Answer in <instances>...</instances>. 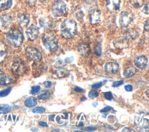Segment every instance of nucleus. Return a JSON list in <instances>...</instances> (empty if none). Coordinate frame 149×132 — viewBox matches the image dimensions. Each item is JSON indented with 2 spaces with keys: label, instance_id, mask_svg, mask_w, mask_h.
I'll return each instance as SVG.
<instances>
[{
  "label": "nucleus",
  "instance_id": "f257e3e1",
  "mask_svg": "<svg viewBox=\"0 0 149 132\" xmlns=\"http://www.w3.org/2000/svg\"><path fill=\"white\" fill-rule=\"evenodd\" d=\"M77 23L73 20L68 19L65 20L60 27V33L63 38H69L73 37L77 33Z\"/></svg>",
  "mask_w": 149,
  "mask_h": 132
},
{
  "label": "nucleus",
  "instance_id": "f03ea898",
  "mask_svg": "<svg viewBox=\"0 0 149 132\" xmlns=\"http://www.w3.org/2000/svg\"><path fill=\"white\" fill-rule=\"evenodd\" d=\"M6 38L10 45L13 47L18 48L23 43V35L19 29L12 28L7 32Z\"/></svg>",
  "mask_w": 149,
  "mask_h": 132
},
{
  "label": "nucleus",
  "instance_id": "7ed1b4c3",
  "mask_svg": "<svg viewBox=\"0 0 149 132\" xmlns=\"http://www.w3.org/2000/svg\"><path fill=\"white\" fill-rule=\"evenodd\" d=\"M42 41L45 48L51 52L56 51L58 48V41L55 36L51 33H45L42 37Z\"/></svg>",
  "mask_w": 149,
  "mask_h": 132
},
{
  "label": "nucleus",
  "instance_id": "20e7f679",
  "mask_svg": "<svg viewBox=\"0 0 149 132\" xmlns=\"http://www.w3.org/2000/svg\"><path fill=\"white\" fill-rule=\"evenodd\" d=\"M67 12V6L65 2L61 0L56 1L52 8L51 13L54 17H59L65 15Z\"/></svg>",
  "mask_w": 149,
  "mask_h": 132
},
{
  "label": "nucleus",
  "instance_id": "39448f33",
  "mask_svg": "<svg viewBox=\"0 0 149 132\" xmlns=\"http://www.w3.org/2000/svg\"><path fill=\"white\" fill-rule=\"evenodd\" d=\"M11 70L13 73L16 75H23L26 70V67L24 62L20 59H15L11 66Z\"/></svg>",
  "mask_w": 149,
  "mask_h": 132
},
{
  "label": "nucleus",
  "instance_id": "423d86ee",
  "mask_svg": "<svg viewBox=\"0 0 149 132\" xmlns=\"http://www.w3.org/2000/svg\"><path fill=\"white\" fill-rule=\"evenodd\" d=\"M26 54L29 58L34 62H39L42 59V53L41 52L34 47H27L26 49Z\"/></svg>",
  "mask_w": 149,
  "mask_h": 132
},
{
  "label": "nucleus",
  "instance_id": "0eeeda50",
  "mask_svg": "<svg viewBox=\"0 0 149 132\" xmlns=\"http://www.w3.org/2000/svg\"><path fill=\"white\" fill-rule=\"evenodd\" d=\"M133 15L129 11H122L119 17V23L122 27H127L132 22Z\"/></svg>",
  "mask_w": 149,
  "mask_h": 132
},
{
  "label": "nucleus",
  "instance_id": "6e6552de",
  "mask_svg": "<svg viewBox=\"0 0 149 132\" xmlns=\"http://www.w3.org/2000/svg\"><path fill=\"white\" fill-rule=\"evenodd\" d=\"M39 28L34 24L31 25L26 31L27 38L30 41H34L39 35Z\"/></svg>",
  "mask_w": 149,
  "mask_h": 132
},
{
  "label": "nucleus",
  "instance_id": "1a4fd4ad",
  "mask_svg": "<svg viewBox=\"0 0 149 132\" xmlns=\"http://www.w3.org/2000/svg\"><path fill=\"white\" fill-rule=\"evenodd\" d=\"M89 20L91 24L94 25L101 21V12L98 9H93L89 13Z\"/></svg>",
  "mask_w": 149,
  "mask_h": 132
},
{
  "label": "nucleus",
  "instance_id": "9d476101",
  "mask_svg": "<svg viewBox=\"0 0 149 132\" xmlns=\"http://www.w3.org/2000/svg\"><path fill=\"white\" fill-rule=\"evenodd\" d=\"M143 112H139L134 117V123L137 127H138L141 123H143L145 130L147 131L148 129V120L147 119H143Z\"/></svg>",
  "mask_w": 149,
  "mask_h": 132
},
{
  "label": "nucleus",
  "instance_id": "9b49d317",
  "mask_svg": "<svg viewBox=\"0 0 149 132\" xmlns=\"http://www.w3.org/2000/svg\"><path fill=\"white\" fill-rule=\"evenodd\" d=\"M120 6V0H108L106 2V8L111 12L119 10Z\"/></svg>",
  "mask_w": 149,
  "mask_h": 132
},
{
  "label": "nucleus",
  "instance_id": "f8f14e48",
  "mask_svg": "<svg viewBox=\"0 0 149 132\" xmlns=\"http://www.w3.org/2000/svg\"><path fill=\"white\" fill-rule=\"evenodd\" d=\"M17 23L21 27H25L28 26L30 22L29 15L25 13H19L17 17Z\"/></svg>",
  "mask_w": 149,
  "mask_h": 132
},
{
  "label": "nucleus",
  "instance_id": "ddd939ff",
  "mask_svg": "<svg viewBox=\"0 0 149 132\" xmlns=\"http://www.w3.org/2000/svg\"><path fill=\"white\" fill-rule=\"evenodd\" d=\"M77 49L80 55L84 57L89 56L91 53V48L90 45L86 43L80 44L78 46Z\"/></svg>",
  "mask_w": 149,
  "mask_h": 132
},
{
  "label": "nucleus",
  "instance_id": "4468645a",
  "mask_svg": "<svg viewBox=\"0 0 149 132\" xmlns=\"http://www.w3.org/2000/svg\"><path fill=\"white\" fill-rule=\"evenodd\" d=\"M134 62L137 67L139 69H144L147 65L148 60L145 56H139L134 59Z\"/></svg>",
  "mask_w": 149,
  "mask_h": 132
},
{
  "label": "nucleus",
  "instance_id": "2eb2a0df",
  "mask_svg": "<svg viewBox=\"0 0 149 132\" xmlns=\"http://www.w3.org/2000/svg\"><path fill=\"white\" fill-rule=\"evenodd\" d=\"M105 70L110 74L116 73L119 71V65L115 62H108L104 66Z\"/></svg>",
  "mask_w": 149,
  "mask_h": 132
},
{
  "label": "nucleus",
  "instance_id": "dca6fc26",
  "mask_svg": "<svg viewBox=\"0 0 149 132\" xmlns=\"http://www.w3.org/2000/svg\"><path fill=\"white\" fill-rule=\"evenodd\" d=\"M139 35L138 31L134 28H131L125 31L124 34L125 38L128 40H132L136 38Z\"/></svg>",
  "mask_w": 149,
  "mask_h": 132
},
{
  "label": "nucleus",
  "instance_id": "f3484780",
  "mask_svg": "<svg viewBox=\"0 0 149 132\" xmlns=\"http://www.w3.org/2000/svg\"><path fill=\"white\" fill-rule=\"evenodd\" d=\"M8 55V48L5 44L0 41V63L3 62Z\"/></svg>",
  "mask_w": 149,
  "mask_h": 132
},
{
  "label": "nucleus",
  "instance_id": "a211bd4d",
  "mask_svg": "<svg viewBox=\"0 0 149 132\" xmlns=\"http://www.w3.org/2000/svg\"><path fill=\"white\" fill-rule=\"evenodd\" d=\"M113 44L115 47L119 49H123L127 48L128 47V42L126 38H119L114 41Z\"/></svg>",
  "mask_w": 149,
  "mask_h": 132
},
{
  "label": "nucleus",
  "instance_id": "6ab92c4d",
  "mask_svg": "<svg viewBox=\"0 0 149 132\" xmlns=\"http://www.w3.org/2000/svg\"><path fill=\"white\" fill-rule=\"evenodd\" d=\"M2 26L3 27H8L12 22V18L9 15H3L0 17Z\"/></svg>",
  "mask_w": 149,
  "mask_h": 132
},
{
  "label": "nucleus",
  "instance_id": "aec40b11",
  "mask_svg": "<svg viewBox=\"0 0 149 132\" xmlns=\"http://www.w3.org/2000/svg\"><path fill=\"white\" fill-rule=\"evenodd\" d=\"M136 69L133 66H130L126 68L123 71V76L126 77H130L134 76L136 73Z\"/></svg>",
  "mask_w": 149,
  "mask_h": 132
},
{
  "label": "nucleus",
  "instance_id": "412c9836",
  "mask_svg": "<svg viewBox=\"0 0 149 132\" xmlns=\"http://www.w3.org/2000/svg\"><path fill=\"white\" fill-rule=\"evenodd\" d=\"M69 73V70L64 67H59L56 69V74L58 77L62 78L66 77Z\"/></svg>",
  "mask_w": 149,
  "mask_h": 132
},
{
  "label": "nucleus",
  "instance_id": "4be33fe9",
  "mask_svg": "<svg viewBox=\"0 0 149 132\" xmlns=\"http://www.w3.org/2000/svg\"><path fill=\"white\" fill-rule=\"evenodd\" d=\"M73 14H74V16L76 17V19L79 20H82L84 16L83 11L82 10L81 8L79 6H76L73 9Z\"/></svg>",
  "mask_w": 149,
  "mask_h": 132
},
{
  "label": "nucleus",
  "instance_id": "5701e85b",
  "mask_svg": "<svg viewBox=\"0 0 149 132\" xmlns=\"http://www.w3.org/2000/svg\"><path fill=\"white\" fill-rule=\"evenodd\" d=\"M12 4V0H0V10L9 9Z\"/></svg>",
  "mask_w": 149,
  "mask_h": 132
},
{
  "label": "nucleus",
  "instance_id": "b1692460",
  "mask_svg": "<svg viewBox=\"0 0 149 132\" xmlns=\"http://www.w3.org/2000/svg\"><path fill=\"white\" fill-rule=\"evenodd\" d=\"M37 104V100L34 97H30L27 98L24 101V105L27 107H33Z\"/></svg>",
  "mask_w": 149,
  "mask_h": 132
},
{
  "label": "nucleus",
  "instance_id": "393cba45",
  "mask_svg": "<svg viewBox=\"0 0 149 132\" xmlns=\"http://www.w3.org/2000/svg\"><path fill=\"white\" fill-rule=\"evenodd\" d=\"M12 82V78L9 76H2L0 79V85H7Z\"/></svg>",
  "mask_w": 149,
  "mask_h": 132
},
{
  "label": "nucleus",
  "instance_id": "a878e982",
  "mask_svg": "<svg viewBox=\"0 0 149 132\" xmlns=\"http://www.w3.org/2000/svg\"><path fill=\"white\" fill-rule=\"evenodd\" d=\"M145 0H129L130 4L136 8L141 7L144 3Z\"/></svg>",
  "mask_w": 149,
  "mask_h": 132
},
{
  "label": "nucleus",
  "instance_id": "bb28decb",
  "mask_svg": "<svg viewBox=\"0 0 149 132\" xmlns=\"http://www.w3.org/2000/svg\"><path fill=\"white\" fill-rule=\"evenodd\" d=\"M11 107L8 104H1L0 105V114H5L10 112Z\"/></svg>",
  "mask_w": 149,
  "mask_h": 132
},
{
  "label": "nucleus",
  "instance_id": "cd10ccee",
  "mask_svg": "<svg viewBox=\"0 0 149 132\" xmlns=\"http://www.w3.org/2000/svg\"><path fill=\"white\" fill-rule=\"evenodd\" d=\"M50 92L49 91H44L38 96V99L41 100H45L48 99L50 96Z\"/></svg>",
  "mask_w": 149,
  "mask_h": 132
},
{
  "label": "nucleus",
  "instance_id": "c85d7f7f",
  "mask_svg": "<svg viewBox=\"0 0 149 132\" xmlns=\"http://www.w3.org/2000/svg\"><path fill=\"white\" fill-rule=\"evenodd\" d=\"M12 88L10 87L6 88L1 91H0V97H5L6 96H7L11 91Z\"/></svg>",
  "mask_w": 149,
  "mask_h": 132
},
{
  "label": "nucleus",
  "instance_id": "c756f323",
  "mask_svg": "<svg viewBox=\"0 0 149 132\" xmlns=\"http://www.w3.org/2000/svg\"><path fill=\"white\" fill-rule=\"evenodd\" d=\"M95 54L97 56H101L102 54V48H101V44H100L97 45L95 49Z\"/></svg>",
  "mask_w": 149,
  "mask_h": 132
},
{
  "label": "nucleus",
  "instance_id": "7c9ffc66",
  "mask_svg": "<svg viewBox=\"0 0 149 132\" xmlns=\"http://www.w3.org/2000/svg\"><path fill=\"white\" fill-rule=\"evenodd\" d=\"M98 92L96 90H91L88 93V97L91 99L94 98L98 97Z\"/></svg>",
  "mask_w": 149,
  "mask_h": 132
},
{
  "label": "nucleus",
  "instance_id": "2f4dec72",
  "mask_svg": "<svg viewBox=\"0 0 149 132\" xmlns=\"http://www.w3.org/2000/svg\"><path fill=\"white\" fill-rule=\"evenodd\" d=\"M40 90V87L38 85H34L31 87V89L30 90V94H35L37 93Z\"/></svg>",
  "mask_w": 149,
  "mask_h": 132
},
{
  "label": "nucleus",
  "instance_id": "473e14b6",
  "mask_svg": "<svg viewBox=\"0 0 149 132\" xmlns=\"http://www.w3.org/2000/svg\"><path fill=\"white\" fill-rule=\"evenodd\" d=\"M45 111V109L44 108L41 107V106H38L36 107L34 109H33L32 112L33 113H41V112H44Z\"/></svg>",
  "mask_w": 149,
  "mask_h": 132
},
{
  "label": "nucleus",
  "instance_id": "72a5a7b5",
  "mask_svg": "<svg viewBox=\"0 0 149 132\" xmlns=\"http://www.w3.org/2000/svg\"><path fill=\"white\" fill-rule=\"evenodd\" d=\"M104 96L105 98L108 99V100H111L113 98L112 94L111 91H108V92H104Z\"/></svg>",
  "mask_w": 149,
  "mask_h": 132
},
{
  "label": "nucleus",
  "instance_id": "f704fd0d",
  "mask_svg": "<svg viewBox=\"0 0 149 132\" xmlns=\"http://www.w3.org/2000/svg\"><path fill=\"white\" fill-rule=\"evenodd\" d=\"M26 3L30 6H34L36 3L37 0H25Z\"/></svg>",
  "mask_w": 149,
  "mask_h": 132
},
{
  "label": "nucleus",
  "instance_id": "c9c22d12",
  "mask_svg": "<svg viewBox=\"0 0 149 132\" xmlns=\"http://www.w3.org/2000/svg\"><path fill=\"white\" fill-rule=\"evenodd\" d=\"M123 83V80H120V81H115L112 83V87H117L120 86V85H122Z\"/></svg>",
  "mask_w": 149,
  "mask_h": 132
},
{
  "label": "nucleus",
  "instance_id": "e433bc0d",
  "mask_svg": "<svg viewBox=\"0 0 149 132\" xmlns=\"http://www.w3.org/2000/svg\"><path fill=\"white\" fill-rule=\"evenodd\" d=\"M102 85V83L101 81H100V82H97V83H94V84H93L91 87L93 89H95V88H98L101 87Z\"/></svg>",
  "mask_w": 149,
  "mask_h": 132
},
{
  "label": "nucleus",
  "instance_id": "4c0bfd02",
  "mask_svg": "<svg viewBox=\"0 0 149 132\" xmlns=\"http://www.w3.org/2000/svg\"><path fill=\"white\" fill-rule=\"evenodd\" d=\"M112 109V107H111V106H107L105 107L104 108H103L102 109H101V110H100V112H107L109 111V110H111Z\"/></svg>",
  "mask_w": 149,
  "mask_h": 132
},
{
  "label": "nucleus",
  "instance_id": "58836bf2",
  "mask_svg": "<svg viewBox=\"0 0 149 132\" xmlns=\"http://www.w3.org/2000/svg\"><path fill=\"white\" fill-rule=\"evenodd\" d=\"M142 11H143V12L145 14H147V15L148 14V3H147V4L144 6V8H143V9Z\"/></svg>",
  "mask_w": 149,
  "mask_h": 132
},
{
  "label": "nucleus",
  "instance_id": "ea45409f",
  "mask_svg": "<svg viewBox=\"0 0 149 132\" xmlns=\"http://www.w3.org/2000/svg\"><path fill=\"white\" fill-rule=\"evenodd\" d=\"M96 129L97 128L95 127H93V126L87 127H85V128L83 129V130H85V131H93V130H96Z\"/></svg>",
  "mask_w": 149,
  "mask_h": 132
},
{
  "label": "nucleus",
  "instance_id": "a19ab883",
  "mask_svg": "<svg viewBox=\"0 0 149 132\" xmlns=\"http://www.w3.org/2000/svg\"><path fill=\"white\" fill-rule=\"evenodd\" d=\"M125 89L127 91H131L133 90V87H132V85H131L130 84H127V85L125 86Z\"/></svg>",
  "mask_w": 149,
  "mask_h": 132
},
{
  "label": "nucleus",
  "instance_id": "79ce46f5",
  "mask_svg": "<svg viewBox=\"0 0 149 132\" xmlns=\"http://www.w3.org/2000/svg\"><path fill=\"white\" fill-rule=\"evenodd\" d=\"M144 30L146 31H148V29H149V25H148V20H147L146 21V22L144 24Z\"/></svg>",
  "mask_w": 149,
  "mask_h": 132
},
{
  "label": "nucleus",
  "instance_id": "37998d69",
  "mask_svg": "<svg viewBox=\"0 0 149 132\" xmlns=\"http://www.w3.org/2000/svg\"><path fill=\"white\" fill-rule=\"evenodd\" d=\"M44 86L46 88H49V87H50L51 86V82L49 81H47L44 82Z\"/></svg>",
  "mask_w": 149,
  "mask_h": 132
},
{
  "label": "nucleus",
  "instance_id": "c03bdc74",
  "mask_svg": "<svg viewBox=\"0 0 149 132\" xmlns=\"http://www.w3.org/2000/svg\"><path fill=\"white\" fill-rule=\"evenodd\" d=\"M74 91H76L77 92H81L83 91V90L81 88H79V87H75L74 88Z\"/></svg>",
  "mask_w": 149,
  "mask_h": 132
},
{
  "label": "nucleus",
  "instance_id": "a18cd8bd",
  "mask_svg": "<svg viewBox=\"0 0 149 132\" xmlns=\"http://www.w3.org/2000/svg\"><path fill=\"white\" fill-rule=\"evenodd\" d=\"M38 124H39L40 126H42V127H47V124L45 122H40L38 123Z\"/></svg>",
  "mask_w": 149,
  "mask_h": 132
},
{
  "label": "nucleus",
  "instance_id": "49530a36",
  "mask_svg": "<svg viewBox=\"0 0 149 132\" xmlns=\"http://www.w3.org/2000/svg\"><path fill=\"white\" fill-rule=\"evenodd\" d=\"M122 131H134V130H133L132 129L126 127V128H125L123 130H122Z\"/></svg>",
  "mask_w": 149,
  "mask_h": 132
},
{
  "label": "nucleus",
  "instance_id": "de8ad7c7",
  "mask_svg": "<svg viewBox=\"0 0 149 132\" xmlns=\"http://www.w3.org/2000/svg\"><path fill=\"white\" fill-rule=\"evenodd\" d=\"M49 120H54V117H55V115H51L49 116Z\"/></svg>",
  "mask_w": 149,
  "mask_h": 132
},
{
  "label": "nucleus",
  "instance_id": "09e8293b",
  "mask_svg": "<svg viewBox=\"0 0 149 132\" xmlns=\"http://www.w3.org/2000/svg\"><path fill=\"white\" fill-rule=\"evenodd\" d=\"M41 2H42V3H47L48 2V0H40Z\"/></svg>",
  "mask_w": 149,
  "mask_h": 132
},
{
  "label": "nucleus",
  "instance_id": "8fccbe9b",
  "mask_svg": "<svg viewBox=\"0 0 149 132\" xmlns=\"http://www.w3.org/2000/svg\"><path fill=\"white\" fill-rule=\"evenodd\" d=\"M3 76V72L2 70L0 69V79H1V77Z\"/></svg>",
  "mask_w": 149,
  "mask_h": 132
},
{
  "label": "nucleus",
  "instance_id": "3c124183",
  "mask_svg": "<svg viewBox=\"0 0 149 132\" xmlns=\"http://www.w3.org/2000/svg\"><path fill=\"white\" fill-rule=\"evenodd\" d=\"M93 106H95H95L98 105V103H93Z\"/></svg>",
  "mask_w": 149,
  "mask_h": 132
},
{
  "label": "nucleus",
  "instance_id": "603ef678",
  "mask_svg": "<svg viewBox=\"0 0 149 132\" xmlns=\"http://www.w3.org/2000/svg\"><path fill=\"white\" fill-rule=\"evenodd\" d=\"M52 131H59V130H52Z\"/></svg>",
  "mask_w": 149,
  "mask_h": 132
}]
</instances>
